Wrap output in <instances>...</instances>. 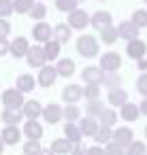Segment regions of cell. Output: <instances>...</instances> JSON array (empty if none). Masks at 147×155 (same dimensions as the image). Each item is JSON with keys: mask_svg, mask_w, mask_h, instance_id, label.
<instances>
[{"mask_svg": "<svg viewBox=\"0 0 147 155\" xmlns=\"http://www.w3.org/2000/svg\"><path fill=\"white\" fill-rule=\"evenodd\" d=\"M30 34H32V38H34L36 45H45L47 41L53 38V28H51V24H47V21H34Z\"/></svg>", "mask_w": 147, "mask_h": 155, "instance_id": "obj_2", "label": "cell"}, {"mask_svg": "<svg viewBox=\"0 0 147 155\" xmlns=\"http://www.w3.org/2000/svg\"><path fill=\"white\" fill-rule=\"evenodd\" d=\"M138 32H141V30H138L130 19L119 21V26H117V34H119V38H121V41H126V43H130V41L138 38Z\"/></svg>", "mask_w": 147, "mask_h": 155, "instance_id": "obj_12", "label": "cell"}, {"mask_svg": "<svg viewBox=\"0 0 147 155\" xmlns=\"http://www.w3.org/2000/svg\"><path fill=\"white\" fill-rule=\"evenodd\" d=\"M117 113H115V108H104L100 115H98V123L100 125H104V127H113L115 123H117Z\"/></svg>", "mask_w": 147, "mask_h": 155, "instance_id": "obj_30", "label": "cell"}, {"mask_svg": "<svg viewBox=\"0 0 147 155\" xmlns=\"http://www.w3.org/2000/svg\"><path fill=\"white\" fill-rule=\"evenodd\" d=\"M24 102L26 100H24V94L19 89L9 87V89L2 91V104H5V108H22Z\"/></svg>", "mask_w": 147, "mask_h": 155, "instance_id": "obj_6", "label": "cell"}, {"mask_svg": "<svg viewBox=\"0 0 147 155\" xmlns=\"http://www.w3.org/2000/svg\"><path fill=\"white\" fill-rule=\"evenodd\" d=\"M11 34V21L9 19H0V38H7Z\"/></svg>", "mask_w": 147, "mask_h": 155, "instance_id": "obj_45", "label": "cell"}, {"mask_svg": "<svg viewBox=\"0 0 147 155\" xmlns=\"http://www.w3.org/2000/svg\"><path fill=\"white\" fill-rule=\"evenodd\" d=\"M145 155H147V153H145Z\"/></svg>", "mask_w": 147, "mask_h": 155, "instance_id": "obj_57", "label": "cell"}, {"mask_svg": "<svg viewBox=\"0 0 147 155\" xmlns=\"http://www.w3.org/2000/svg\"><path fill=\"white\" fill-rule=\"evenodd\" d=\"M119 117L124 119V121H128V123H132V121H136L138 117H141V110H138V104H134V102H126L121 108H119Z\"/></svg>", "mask_w": 147, "mask_h": 155, "instance_id": "obj_21", "label": "cell"}, {"mask_svg": "<svg viewBox=\"0 0 147 155\" xmlns=\"http://www.w3.org/2000/svg\"><path fill=\"white\" fill-rule=\"evenodd\" d=\"M75 49L81 58L85 60H94L100 55V41L94 36V34H81L75 43Z\"/></svg>", "mask_w": 147, "mask_h": 155, "instance_id": "obj_1", "label": "cell"}, {"mask_svg": "<svg viewBox=\"0 0 147 155\" xmlns=\"http://www.w3.org/2000/svg\"><path fill=\"white\" fill-rule=\"evenodd\" d=\"M111 140L113 142H117L119 147H128L132 140H134V132L130 130V127H126V125H121V127H117V130H113V136H111Z\"/></svg>", "mask_w": 147, "mask_h": 155, "instance_id": "obj_14", "label": "cell"}, {"mask_svg": "<svg viewBox=\"0 0 147 155\" xmlns=\"http://www.w3.org/2000/svg\"><path fill=\"white\" fill-rule=\"evenodd\" d=\"M49 149H51L56 155H68V153H73L75 144H73L70 140H66V138H56V140L51 142Z\"/></svg>", "mask_w": 147, "mask_h": 155, "instance_id": "obj_26", "label": "cell"}, {"mask_svg": "<svg viewBox=\"0 0 147 155\" xmlns=\"http://www.w3.org/2000/svg\"><path fill=\"white\" fill-rule=\"evenodd\" d=\"M34 87H36V79H34L32 74L24 72V74H19V77H17L15 89H19L22 94H30V91H34Z\"/></svg>", "mask_w": 147, "mask_h": 155, "instance_id": "obj_20", "label": "cell"}, {"mask_svg": "<svg viewBox=\"0 0 147 155\" xmlns=\"http://www.w3.org/2000/svg\"><path fill=\"white\" fill-rule=\"evenodd\" d=\"M22 113H24V119H32L36 121L41 115H43V106L39 100H26L24 106H22Z\"/></svg>", "mask_w": 147, "mask_h": 155, "instance_id": "obj_16", "label": "cell"}, {"mask_svg": "<svg viewBox=\"0 0 147 155\" xmlns=\"http://www.w3.org/2000/svg\"><path fill=\"white\" fill-rule=\"evenodd\" d=\"M41 153V142L39 140H28L24 144V155H39Z\"/></svg>", "mask_w": 147, "mask_h": 155, "instance_id": "obj_43", "label": "cell"}, {"mask_svg": "<svg viewBox=\"0 0 147 155\" xmlns=\"http://www.w3.org/2000/svg\"><path fill=\"white\" fill-rule=\"evenodd\" d=\"M43 51H45V58H47V62H56V60H60V51H62V45L58 43V41H47L45 45H43Z\"/></svg>", "mask_w": 147, "mask_h": 155, "instance_id": "obj_25", "label": "cell"}, {"mask_svg": "<svg viewBox=\"0 0 147 155\" xmlns=\"http://www.w3.org/2000/svg\"><path fill=\"white\" fill-rule=\"evenodd\" d=\"M102 85H104L107 89L121 87V77H119V72H104V81H102Z\"/></svg>", "mask_w": 147, "mask_h": 155, "instance_id": "obj_36", "label": "cell"}, {"mask_svg": "<svg viewBox=\"0 0 147 155\" xmlns=\"http://www.w3.org/2000/svg\"><path fill=\"white\" fill-rule=\"evenodd\" d=\"M83 98H85V102L100 100V85H85L83 87Z\"/></svg>", "mask_w": 147, "mask_h": 155, "instance_id": "obj_40", "label": "cell"}, {"mask_svg": "<svg viewBox=\"0 0 147 155\" xmlns=\"http://www.w3.org/2000/svg\"><path fill=\"white\" fill-rule=\"evenodd\" d=\"M53 66H56L58 77H64V79H70V77L75 74V70H77L75 60H70V58H60L58 64H53Z\"/></svg>", "mask_w": 147, "mask_h": 155, "instance_id": "obj_15", "label": "cell"}, {"mask_svg": "<svg viewBox=\"0 0 147 155\" xmlns=\"http://www.w3.org/2000/svg\"><path fill=\"white\" fill-rule=\"evenodd\" d=\"M98 36H100V41L104 43V45H115L117 41H119V34H117V26H109V28H104V30H100L98 32Z\"/></svg>", "mask_w": 147, "mask_h": 155, "instance_id": "obj_28", "label": "cell"}, {"mask_svg": "<svg viewBox=\"0 0 147 155\" xmlns=\"http://www.w3.org/2000/svg\"><path fill=\"white\" fill-rule=\"evenodd\" d=\"M98 2H107V0H98Z\"/></svg>", "mask_w": 147, "mask_h": 155, "instance_id": "obj_55", "label": "cell"}, {"mask_svg": "<svg viewBox=\"0 0 147 155\" xmlns=\"http://www.w3.org/2000/svg\"><path fill=\"white\" fill-rule=\"evenodd\" d=\"M0 117H2V121L7 125H17L24 119V113H22V108H5Z\"/></svg>", "mask_w": 147, "mask_h": 155, "instance_id": "obj_27", "label": "cell"}, {"mask_svg": "<svg viewBox=\"0 0 147 155\" xmlns=\"http://www.w3.org/2000/svg\"><path fill=\"white\" fill-rule=\"evenodd\" d=\"M9 47H11V41L9 38H0V58L9 55Z\"/></svg>", "mask_w": 147, "mask_h": 155, "instance_id": "obj_46", "label": "cell"}, {"mask_svg": "<svg viewBox=\"0 0 147 155\" xmlns=\"http://www.w3.org/2000/svg\"><path fill=\"white\" fill-rule=\"evenodd\" d=\"M145 138H147V125H145Z\"/></svg>", "mask_w": 147, "mask_h": 155, "instance_id": "obj_53", "label": "cell"}, {"mask_svg": "<svg viewBox=\"0 0 147 155\" xmlns=\"http://www.w3.org/2000/svg\"><path fill=\"white\" fill-rule=\"evenodd\" d=\"M64 138H66V140H70L73 144H79V142H81L79 125H75V123H66V125H64Z\"/></svg>", "mask_w": 147, "mask_h": 155, "instance_id": "obj_32", "label": "cell"}, {"mask_svg": "<svg viewBox=\"0 0 147 155\" xmlns=\"http://www.w3.org/2000/svg\"><path fill=\"white\" fill-rule=\"evenodd\" d=\"M41 117H43L47 123H51V125H53V123H58V121L62 119V106L51 102V104L43 106V115H41Z\"/></svg>", "mask_w": 147, "mask_h": 155, "instance_id": "obj_18", "label": "cell"}, {"mask_svg": "<svg viewBox=\"0 0 147 155\" xmlns=\"http://www.w3.org/2000/svg\"><path fill=\"white\" fill-rule=\"evenodd\" d=\"M56 9L58 11H62V13H70V11H75V9H79V0H56Z\"/></svg>", "mask_w": 147, "mask_h": 155, "instance_id": "obj_37", "label": "cell"}, {"mask_svg": "<svg viewBox=\"0 0 147 155\" xmlns=\"http://www.w3.org/2000/svg\"><path fill=\"white\" fill-rule=\"evenodd\" d=\"M39 155H56V153H53L51 149H41V153H39Z\"/></svg>", "mask_w": 147, "mask_h": 155, "instance_id": "obj_51", "label": "cell"}, {"mask_svg": "<svg viewBox=\"0 0 147 155\" xmlns=\"http://www.w3.org/2000/svg\"><path fill=\"white\" fill-rule=\"evenodd\" d=\"M81 81L85 85H102L104 72L100 70V66H85L81 70Z\"/></svg>", "mask_w": 147, "mask_h": 155, "instance_id": "obj_7", "label": "cell"}, {"mask_svg": "<svg viewBox=\"0 0 147 155\" xmlns=\"http://www.w3.org/2000/svg\"><path fill=\"white\" fill-rule=\"evenodd\" d=\"M28 49H30V41H28L26 36H15V38L11 41L9 55H13L15 60H22V58H26Z\"/></svg>", "mask_w": 147, "mask_h": 155, "instance_id": "obj_11", "label": "cell"}, {"mask_svg": "<svg viewBox=\"0 0 147 155\" xmlns=\"http://www.w3.org/2000/svg\"><path fill=\"white\" fill-rule=\"evenodd\" d=\"M62 119H66V123H75L81 119V108L77 104H66L62 108Z\"/></svg>", "mask_w": 147, "mask_h": 155, "instance_id": "obj_29", "label": "cell"}, {"mask_svg": "<svg viewBox=\"0 0 147 155\" xmlns=\"http://www.w3.org/2000/svg\"><path fill=\"white\" fill-rule=\"evenodd\" d=\"M70 155H85V151L81 149V144H75V149H73V153Z\"/></svg>", "mask_w": 147, "mask_h": 155, "instance_id": "obj_50", "label": "cell"}, {"mask_svg": "<svg viewBox=\"0 0 147 155\" xmlns=\"http://www.w3.org/2000/svg\"><path fill=\"white\" fill-rule=\"evenodd\" d=\"M24 134L28 136V140H41V138H43V125H41L39 121L26 119V123H24Z\"/></svg>", "mask_w": 147, "mask_h": 155, "instance_id": "obj_23", "label": "cell"}, {"mask_svg": "<svg viewBox=\"0 0 147 155\" xmlns=\"http://www.w3.org/2000/svg\"><path fill=\"white\" fill-rule=\"evenodd\" d=\"M107 102L111 106H124L128 102V91L124 87H115V89H109V96H107Z\"/></svg>", "mask_w": 147, "mask_h": 155, "instance_id": "obj_17", "label": "cell"}, {"mask_svg": "<svg viewBox=\"0 0 147 155\" xmlns=\"http://www.w3.org/2000/svg\"><path fill=\"white\" fill-rule=\"evenodd\" d=\"M136 68H138L141 72H147V58H141V60H136Z\"/></svg>", "mask_w": 147, "mask_h": 155, "instance_id": "obj_48", "label": "cell"}, {"mask_svg": "<svg viewBox=\"0 0 147 155\" xmlns=\"http://www.w3.org/2000/svg\"><path fill=\"white\" fill-rule=\"evenodd\" d=\"M126 55L130 60H141V58H147V43L141 41V38H134L130 43H126Z\"/></svg>", "mask_w": 147, "mask_h": 155, "instance_id": "obj_9", "label": "cell"}, {"mask_svg": "<svg viewBox=\"0 0 147 155\" xmlns=\"http://www.w3.org/2000/svg\"><path fill=\"white\" fill-rule=\"evenodd\" d=\"M79 2H87V0H79Z\"/></svg>", "mask_w": 147, "mask_h": 155, "instance_id": "obj_54", "label": "cell"}, {"mask_svg": "<svg viewBox=\"0 0 147 155\" xmlns=\"http://www.w3.org/2000/svg\"><path fill=\"white\" fill-rule=\"evenodd\" d=\"M13 13H15L13 0H0V19H9Z\"/></svg>", "mask_w": 147, "mask_h": 155, "instance_id": "obj_41", "label": "cell"}, {"mask_svg": "<svg viewBox=\"0 0 147 155\" xmlns=\"http://www.w3.org/2000/svg\"><path fill=\"white\" fill-rule=\"evenodd\" d=\"M104 110V106H102V102L100 100H92V102H87V106H85V117H94V119H98V115Z\"/></svg>", "mask_w": 147, "mask_h": 155, "instance_id": "obj_38", "label": "cell"}, {"mask_svg": "<svg viewBox=\"0 0 147 155\" xmlns=\"http://www.w3.org/2000/svg\"><path fill=\"white\" fill-rule=\"evenodd\" d=\"M134 87H136V91L145 98L147 96V72H141L138 77H136V81H134Z\"/></svg>", "mask_w": 147, "mask_h": 155, "instance_id": "obj_42", "label": "cell"}, {"mask_svg": "<svg viewBox=\"0 0 147 155\" xmlns=\"http://www.w3.org/2000/svg\"><path fill=\"white\" fill-rule=\"evenodd\" d=\"M138 110H141V115H145V117H147V96L141 100V104H138Z\"/></svg>", "mask_w": 147, "mask_h": 155, "instance_id": "obj_49", "label": "cell"}, {"mask_svg": "<svg viewBox=\"0 0 147 155\" xmlns=\"http://www.w3.org/2000/svg\"><path fill=\"white\" fill-rule=\"evenodd\" d=\"M85 155H104V149H102L100 144H96V147H90V149L85 151Z\"/></svg>", "mask_w": 147, "mask_h": 155, "instance_id": "obj_47", "label": "cell"}, {"mask_svg": "<svg viewBox=\"0 0 147 155\" xmlns=\"http://www.w3.org/2000/svg\"><path fill=\"white\" fill-rule=\"evenodd\" d=\"M34 21H45V17H47V5L43 2V0H39V2H34V7L30 9V13H28Z\"/></svg>", "mask_w": 147, "mask_h": 155, "instance_id": "obj_31", "label": "cell"}, {"mask_svg": "<svg viewBox=\"0 0 147 155\" xmlns=\"http://www.w3.org/2000/svg\"><path fill=\"white\" fill-rule=\"evenodd\" d=\"M147 153V147H145V142H141V140H132L128 147H126V155H145Z\"/></svg>", "mask_w": 147, "mask_h": 155, "instance_id": "obj_39", "label": "cell"}, {"mask_svg": "<svg viewBox=\"0 0 147 155\" xmlns=\"http://www.w3.org/2000/svg\"><path fill=\"white\" fill-rule=\"evenodd\" d=\"M0 138H2L5 144H17V142L22 140V130H19L17 125H5Z\"/></svg>", "mask_w": 147, "mask_h": 155, "instance_id": "obj_19", "label": "cell"}, {"mask_svg": "<svg viewBox=\"0 0 147 155\" xmlns=\"http://www.w3.org/2000/svg\"><path fill=\"white\" fill-rule=\"evenodd\" d=\"M2 151H5V142H2V138H0V155H2Z\"/></svg>", "mask_w": 147, "mask_h": 155, "instance_id": "obj_52", "label": "cell"}, {"mask_svg": "<svg viewBox=\"0 0 147 155\" xmlns=\"http://www.w3.org/2000/svg\"><path fill=\"white\" fill-rule=\"evenodd\" d=\"M121 55L117 51H107L100 55V70L102 72H117L121 68Z\"/></svg>", "mask_w": 147, "mask_h": 155, "instance_id": "obj_4", "label": "cell"}, {"mask_svg": "<svg viewBox=\"0 0 147 155\" xmlns=\"http://www.w3.org/2000/svg\"><path fill=\"white\" fill-rule=\"evenodd\" d=\"M34 2L36 0H13V9L17 15H28L30 9L34 7Z\"/></svg>", "mask_w": 147, "mask_h": 155, "instance_id": "obj_35", "label": "cell"}, {"mask_svg": "<svg viewBox=\"0 0 147 155\" xmlns=\"http://www.w3.org/2000/svg\"><path fill=\"white\" fill-rule=\"evenodd\" d=\"M130 21H132L138 30L147 28V9H134L132 15H130Z\"/></svg>", "mask_w": 147, "mask_h": 155, "instance_id": "obj_33", "label": "cell"}, {"mask_svg": "<svg viewBox=\"0 0 147 155\" xmlns=\"http://www.w3.org/2000/svg\"><path fill=\"white\" fill-rule=\"evenodd\" d=\"M104 155H126V149L111 140L109 144H104Z\"/></svg>", "mask_w": 147, "mask_h": 155, "instance_id": "obj_44", "label": "cell"}, {"mask_svg": "<svg viewBox=\"0 0 147 155\" xmlns=\"http://www.w3.org/2000/svg\"><path fill=\"white\" fill-rule=\"evenodd\" d=\"M73 38V30L68 28V24H56L53 26V41H58L60 45H66Z\"/></svg>", "mask_w": 147, "mask_h": 155, "instance_id": "obj_24", "label": "cell"}, {"mask_svg": "<svg viewBox=\"0 0 147 155\" xmlns=\"http://www.w3.org/2000/svg\"><path fill=\"white\" fill-rule=\"evenodd\" d=\"M26 64H28L30 68H39V70L47 64L43 45H30V49H28V53H26Z\"/></svg>", "mask_w": 147, "mask_h": 155, "instance_id": "obj_3", "label": "cell"}, {"mask_svg": "<svg viewBox=\"0 0 147 155\" xmlns=\"http://www.w3.org/2000/svg\"><path fill=\"white\" fill-rule=\"evenodd\" d=\"M98 127H100V123H98V119H94V117H83V119H79V132H81V136H94V134L98 132Z\"/></svg>", "mask_w": 147, "mask_h": 155, "instance_id": "obj_22", "label": "cell"}, {"mask_svg": "<svg viewBox=\"0 0 147 155\" xmlns=\"http://www.w3.org/2000/svg\"><path fill=\"white\" fill-rule=\"evenodd\" d=\"M90 26L100 32V30L113 26V15H111L109 11H94V13L90 15Z\"/></svg>", "mask_w": 147, "mask_h": 155, "instance_id": "obj_8", "label": "cell"}, {"mask_svg": "<svg viewBox=\"0 0 147 155\" xmlns=\"http://www.w3.org/2000/svg\"><path fill=\"white\" fill-rule=\"evenodd\" d=\"M56 79H58V72H56V66L53 64H45L41 70H39V77H36V85H41V87H51L53 83H56Z\"/></svg>", "mask_w": 147, "mask_h": 155, "instance_id": "obj_10", "label": "cell"}, {"mask_svg": "<svg viewBox=\"0 0 147 155\" xmlns=\"http://www.w3.org/2000/svg\"><path fill=\"white\" fill-rule=\"evenodd\" d=\"M111 136H113V127H104V125H100L98 127V132L94 134V140H96V144H109L111 142Z\"/></svg>", "mask_w": 147, "mask_h": 155, "instance_id": "obj_34", "label": "cell"}, {"mask_svg": "<svg viewBox=\"0 0 147 155\" xmlns=\"http://www.w3.org/2000/svg\"><path fill=\"white\" fill-rule=\"evenodd\" d=\"M68 28L70 30H85L90 26V15L83 11V9H75L68 13Z\"/></svg>", "mask_w": 147, "mask_h": 155, "instance_id": "obj_5", "label": "cell"}, {"mask_svg": "<svg viewBox=\"0 0 147 155\" xmlns=\"http://www.w3.org/2000/svg\"><path fill=\"white\" fill-rule=\"evenodd\" d=\"M81 98H83V87L77 85V83H70V85H66L62 89V100L66 104H77Z\"/></svg>", "mask_w": 147, "mask_h": 155, "instance_id": "obj_13", "label": "cell"}, {"mask_svg": "<svg viewBox=\"0 0 147 155\" xmlns=\"http://www.w3.org/2000/svg\"><path fill=\"white\" fill-rule=\"evenodd\" d=\"M143 2H145V5H147V0H143Z\"/></svg>", "mask_w": 147, "mask_h": 155, "instance_id": "obj_56", "label": "cell"}]
</instances>
